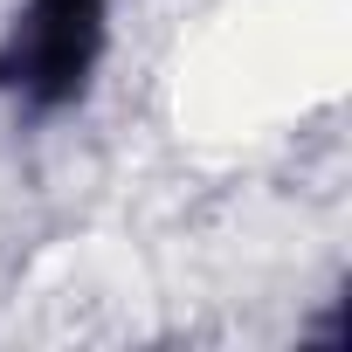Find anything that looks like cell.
I'll return each instance as SVG.
<instances>
[{"label":"cell","mask_w":352,"mask_h":352,"mask_svg":"<svg viewBox=\"0 0 352 352\" xmlns=\"http://www.w3.org/2000/svg\"><path fill=\"white\" fill-rule=\"evenodd\" d=\"M104 49V0H28L0 49V90L28 104H69L90 83V63Z\"/></svg>","instance_id":"cell-1"}]
</instances>
